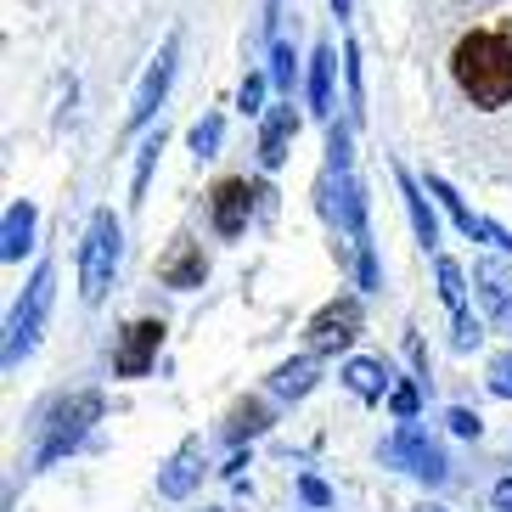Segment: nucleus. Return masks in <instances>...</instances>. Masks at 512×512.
<instances>
[{"instance_id":"2f4dec72","label":"nucleus","mask_w":512,"mask_h":512,"mask_svg":"<svg viewBox=\"0 0 512 512\" xmlns=\"http://www.w3.org/2000/svg\"><path fill=\"white\" fill-rule=\"evenodd\" d=\"M479 338H484L479 316H467V310H462V316H456V338H451V344L456 349H479Z\"/></svg>"},{"instance_id":"0eeeda50","label":"nucleus","mask_w":512,"mask_h":512,"mask_svg":"<svg viewBox=\"0 0 512 512\" xmlns=\"http://www.w3.org/2000/svg\"><path fill=\"white\" fill-rule=\"evenodd\" d=\"M175 57H181V34H169L164 46H158V57L147 62V74H141V85H136V102H130L124 130H147V124L158 119V107H164L169 85H175Z\"/></svg>"},{"instance_id":"412c9836","label":"nucleus","mask_w":512,"mask_h":512,"mask_svg":"<svg viewBox=\"0 0 512 512\" xmlns=\"http://www.w3.org/2000/svg\"><path fill=\"white\" fill-rule=\"evenodd\" d=\"M344 85H349V124L366 119V85H361V46L355 34L344 29Z\"/></svg>"},{"instance_id":"c85d7f7f","label":"nucleus","mask_w":512,"mask_h":512,"mask_svg":"<svg viewBox=\"0 0 512 512\" xmlns=\"http://www.w3.org/2000/svg\"><path fill=\"white\" fill-rule=\"evenodd\" d=\"M490 394L512 400V349H501L496 361H490Z\"/></svg>"},{"instance_id":"cd10ccee","label":"nucleus","mask_w":512,"mask_h":512,"mask_svg":"<svg viewBox=\"0 0 512 512\" xmlns=\"http://www.w3.org/2000/svg\"><path fill=\"white\" fill-rule=\"evenodd\" d=\"M355 276H361V287L372 293L377 282H383V271H377V248H372V237L366 242H355Z\"/></svg>"},{"instance_id":"bb28decb","label":"nucleus","mask_w":512,"mask_h":512,"mask_svg":"<svg viewBox=\"0 0 512 512\" xmlns=\"http://www.w3.org/2000/svg\"><path fill=\"white\" fill-rule=\"evenodd\" d=\"M265 91H271V74H248L242 91H237V107L242 113H271V107H265Z\"/></svg>"},{"instance_id":"423d86ee","label":"nucleus","mask_w":512,"mask_h":512,"mask_svg":"<svg viewBox=\"0 0 512 512\" xmlns=\"http://www.w3.org/2000/svg\"><path fill=\"white\" fill-rule=\"evenodd\" d=\"M361 299L355 293H338V299H327L310 316V327H304V344H310V355H332V349H349L355 338H361Z\"/></svg>"},{"instance_id":"6ab92c4d","label":"nucleus","mask_w":512,"mask_h":512,"mask_svg":"<svg viewBox=\"0 0 512 512\" xmlns=\"http://www.w3.org/2000/svg\"><path fill=\"white\" fill-rule=\"evenodd\" d=\"M321 383V361L316 355H299V361H282L271 372V394H282V400H304V394Z\"/></svg>"},{"instance_id":"f03ea898","label":"nucleus","mask_w":512,"mask_h":512,"mask_svg":"<svg viewBox=\"0 0 512 512\" xmlns=\"http://www.w3.org/2000/svg\"><path fill=\"white\" fill-rule=\"evenodd\" d=\"M96 422H102V394L96 389H74L62 394L57 406L40 417V445H34V467H51L62 462L68 451H79L85 445V434H91Z\"/></svg>"},{"instance_id":"dca6fc26","label":"nucleus","mask_w":512,"mask_h":512,"mask_svg":"<svg viewBox=\"0 0 512 512\" xmlns=\"http://www.w3.org/2000/svg\"><path fill=\"white\" fill-rule=\"evenodd\" d=\"M394 186H400V203H406V220H411V231H417V242H422V248H434V242H439V220H434V209H428L422 186L411 181V169L394 164Z\"/></svg>"},{"instance_id":"a878e982","label":"nucleus","mask_w":512,"mask_h":512,"mask_svg":"<svg viewBox=\"0 0 512 512\" xmlns=\"http://www.w3.org/2000/svg\"><path fill=\"white\" fill-rule=\"evenodd\" d=\"M389 411H394V422H417V411H422V389H417V383H394Z\"/></svg>"},{"instance_id":"f3484780","label":"nucleus","mask_w":512,"mask_h":512,"mask_svg":"<svg viewBox=\"0 0 512 512\" xmlns=\"http://www.w3.org/2000/svg\"><path fill=\"white\" fill-rule=\"evenodd\" d=\"M344 389L355 394V400H366V406H377V400H389V394H394L389 366H383V361H366V355H355V361L344 366Z\"/></svg>"},{"instance_id":"6e6552de","label":"nucleus","mask_w":512,"mask_h":512,"mask_svg":"<svg viewBox=\"0 0 512 512\" xmlns=\"http://www.w3.org/2000/svg\"><path fill=\"white\" fill-rule=\"evenodd\" d=\"M422 186H428V192L439 197V209L451 214V226L462 231L467 242H484V248H496V254H512V231H507V226H496V220H484L479 209H467V203L456 197V186L445 181V175H428Z\"/></svg>"},{"instance_id":"72a5a7b5","label":"nucleus","mask_w":512,"mask_h":512,"mask_svg":"<svg viewBox=\"0 0 512 512\" xmlns=\"http://www.w3.org/2000/svg\"><path fill=\"white\" fill-rule=\"evenodd\" d=\"M242 467H248V456H242V451H237V456H231V462H226V467H220V473H226V479H242Z\"/></svg>"},{"instance_id":"5701e85b","label":"nucleus","mask_w":512,"mask_h":512,"mask_svg":"<svg viewBox=\"0 0 512 512\" xmlns=\"http://www.w3.org/2000/svg\"><path fill=\"white\" fill-rule=\"evenodd\" d=\"M271 85H276V96L282 102H293V85H299V57H293V46L287 40H271Z\"/></svg>"},{"instance_id":"9d476101","label":"nucleus","mask_w":512,"mask_h":512,"mask_svg":"<svg viewBox=\"0 0 512 512\" xmlns=\"http://www.w3.org/2000/svg\"><path fill=\"white\" fill-rule=\"evenodd\" d=\"M164 321L158 316H141L119 332V349H113V377H147L152 361H158V349H164Z\"/></svg>"},{"instance_id":"2eb2a0df","label":"nucleus","mask_w":512,"mask_h":512,"mask_svg":"<svg viewBox=\"0 0 512 512\" xmlns=\"http://www.w3.org/2000/svg\"><path fill=\"white\" fill-rule=\"evenodd\" d=\"M34 220H40V214H34L29 197L6 203V220H0V259H6V265H17V259L34 248Z\"/></svg>"},{"instance_id":"a211bd4d","label":"nucleus","mask_w":512,"mask_h":512,"mask_svg":"<svg viewBox=\"0 0 512 512\" xmlns=\"http://www.w3.org/2000/svg\"><path fill=\"white\" fill-rule=\"evenodd\" d=\"M332 74H338V57L332 46H316L310 51V79H304V96H310V113L332 124Z\"/></svg>"},{"instance_id":"1a4fd4ad","label":"nucleus","mask_w":512,"mask_h":512,"mask_svg":"<svg viewBox=\"0 0 512 512\" xmlns=\"http://www.w3.org/2000/svg\"><path fill=\"white\" fill-rule=\"evenodd\" d=\"M259 186H248L242 175H226V181H214V192H209V220H214V231L220 237H242L248 231V220H254V209H259Z\"/></svg>"},{"instance_id":"4468645a","label":"nucleus","mask_w":512,"mask_h":512,"mask_svg":"<svg viewBox=\"0 0 512 512\" xmlns=\"http://www.w3.org/2000/svg\"><path fill=\"white\" fill-rule=\"evenodd\" d=\"M473 287H479L484 316L496 321L501 332H512V276H507V271H496L490 259H479V265H473Z\"/></svg>"},{"instance_id":"7c9ffc66","label":"nucleus","mask_w":512,"mask_h":512,"mask_svg":"<svg viewBox=\"0 0 512 512\" xmlns=\"http://www.w3.org/2000/svg\"><path fill=\"white\" fill-rule=\"evenodd\" d=\"M445 422H451V434H462V439H479L484 434L479 411H467V406H451V411H445Z\"/></svg>"},{"instance_id":"b1692460","label":"nucleus","mask_w":512,"mask_h":512,"mask_svg":"<svg viewBox=\"0 0 512 512\" xmlns=\"http://www.w3.org/2000/svg\"><path fill=\"white\" fill-rule=\"evenodd\" d=\"M220 136H226V119H220V113H203V119L192 124V152L197 158H214V152H220Z\"/></svg>"},{"instance_id":"473e14b6","label":"nucleus","mask_w":512,"mask_h":512,"mask_svg":"<svg viewBox=\"0 0 512 512\" xmlns=\"http://www.w3.org/2000/svg\"><path fill=\"white\" fill-rule=\"evenodd\" d=\"M496 507H501V512H512V479H501V484H496Z\"/></svg>"},{"instance_id":"ddd939ff","label":"nucleus","mask_w":512,"mask_h":512,"mask_svg":"<svg viewBox=\"0 0 512 512\" xmlns=\"http://www.w3.org/2000/svg\"><path fill=\"white\" fill-rule=\"evenodd\" d=\"M293 136H299V113H293V102H276L271 113H265V124H259V164L282 169Z\"/></svg>"},{"instance_id":"393cba45","label":"nucleus","mask_w":512,"mask_h":512,"mask_svg":"<svg viewBox=\"0 0 512 512\" xmlns=\"http://www.w3.org/2000/svg\"><path fill=\"white\" fill-rule=\"evenodd\" d=\"M158 152H164V124H158V136H147L141 141V152H136V203H141V192H147V181H152V164H158Z\"/></svg>"},{"instance_id":"7ed1b4c3","label":"nucleus","mask_w":512,"mask_h":512,"mask_svg":"<svg viewBox=\"0 0 512 512\" xmlns=\"http://www.w3.org/2000/svg\"><path fill=\"white\" fill-rule=\"evenodd\" d=\"M119 254H124V226L113 209H96L91 226H85V242H79V299L102 304L113 276H119Z\"/></svg>"},{"instance_id":"c756f323","label":"nucleus","mask_w":512,"mask_h":512,"mask_svg":"<svg viewBox=\"0 0 512 512\" xmlns=\"http://www.w3.org/2000/svg\"><path fill=\"white\" fill-rule=\"evenodd\" d=\"M299 501H304V507H332V484H321L316 479V473H304V479H299Z\"/></svg>"},{"instance_id":"f704fd0d","label":"nucleus","mask_w":512,"mask_h":512,"mask_svg":"<svg viewBox=\"0 0 512 512\" xmlns=\"http://www.w3.org/2000/svg\"><path fill=\"white\" fill-rule=\"evenodd\" d=\"M203 512H214V507H203Z\"/></svg>"},{"instance_id":"4be33fe9","label":"nucleus","mask_w":512,"mask_h":512,"mask_svg":"<svg viewBox=\"0 0 512 512\" xmlns=\"http://www.w3.org/2000/svg\"><path fill=\"white\" fill-rule=\"evenodd\" d=\"M434 276H439V299L451 304V316H462V310H467V276H462V265H456L451 254H439L434 259Z\"/></svg>"},{"instance_id":"20e7f679","label":"nucleus","mask_w":512,"mask_h":512,"mask_svg":"<svg viewBox=\"0 0 512 512\" xmlns=\"http://www.w3.org/2000/svg\"><path fill=\"white\" fill-rule=\"evenodd\" d=\"M51 299H57V265H40V271L29 276V287H23V299L12 304V321H6V372H17V366L34 355V344H40V332H46V316H51Z\"/></svg>"},{"instance_id":"c9c22d12","label":"nucleus","mask_w":512,"mask_h":512,"mask_svg":"<svg viewBox=\"0 0 512 512\" xmlns=\"http://www.w3.org/2000/svg\"><path fill=\"white\" fill-rule=\"evenodd\" d=\"M428 512H439V507H428Z\"/></svg>"},{"instance_id":"aec40b11","label":"nucleus","mask_w":512,"mask_h":512,"mask_svg":"<svg viewBox=\"0 0 512 512\" xmlns=\"http://www.w3.org/2000/svg\"><path fill=\"white\" fill-rule=\"evenodd\" d=\"M271 428V406L265 400H237L231 406V417H226V439L242 451V439H254V434H265Z\"/></svg>"},{"instance_id":"9b49d317","label":"nucleus","mask_w":512,"mask_h":512,"mask_svg":"<svg viewBox=\"0 0 512 512\" xmlns=\"http://www.w3.org/2000/svg\"><path fill=\"white\" fill-rule=\"evenodd\" d=\"M158 282L175 287V293H197V287L209 282V254H203V242H192V237L169 242V254L158 259Z\"/></svg>"},{"instance_id":"f257e3e1","label":"nucleus","mask_w":512,"mask_h":512,"mask_svg":"<svg viewBox=\"0 0 512 512\" xmlns=\"http://www.w3.org/2000/svg\"><path fill=\"white\" fill-rule=\"evenodd\" d=\"M451 79L473 107L496 113L512 102V40L501 29H473L451 51Z\"/></svg>"},{"instance_id":"39448f33","label":"nucleus","mask_w":512,"mask_h":512,"mask_svg":"<svg viewBox=\"0 0 512 512\" xmlns=\"http://www.w3.org/2000/svg\"><path fill=\"white\" fill-rule=\"evenodd\" d=\"M383 462L411 473V479H422V484H434V490L451 479V462L439 451V439H428V428H417V422H400V428L383 439Z\"/></svg>"},{"instance_id":"f8f14e48","label":"nucleus","mask_w":512,"mask_h":512,"mask_svg":"<svg viewBox=\"0 0 512 512\" xmlns=\"http://www.w3.org/2000/svg\"><path fill=\"white\" fill-rule=\"evenodd\" d=\"M203 439H181V451L169 456L164 467H158V496H169V501H186L203 484Z\"/></svg>"}]
</instances>
